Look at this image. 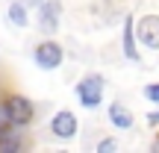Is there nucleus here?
Listing matches in <instances>:
<instances>
[{"label":"nucleus","mask_w":159,"mask_h":153,"mask_svg":"<svg viewBox=\"0 0 159 153\" xmlns=\"http://www.w3.org/2000/svg\"><path fill=\"white\" fill-rule=\"evenodd\" d=\"M109 121H112L118 130H130L133 127V115L127 112V106H121V103H112V106H109Z\"/></svg>","instance_id":"nucleus-8"},{"label":"nucleus","mask_w":159,"mask_h":153,"mask_svg":"<svg viewBox=\"0 0 159 153\" xmlns=\"http://www.w3.org/2000/svg\"><path fill=\"white\" fill-rule=\"evenodd\" d=\"M18 147H21V138L12 136V130L6 133L3 138H0V153H12V150H18Z\"/></svg>","instance_id":"nucleus-10"},{"label":"nucleus","mask_w":159,"mask_h":153,"mask_svg":"<svg viewBox=\"0 0 159 153\" xmlns=\"http://www.w3.org/2000/svg\"><path fill=\"white\" fill-rule=\"evenodd\" d=\"M59 18H62V3L59 0H41V9H39V24L44 33H56L59 27Z\"/></svg>","instance_id":"nucleus-5"},{"label":"nucleus","mask_w":159,"mask_h":153,"mask_svg":"<svg viewBox=\"0 0 159 153\" xmlns=\"http://www.w3.org/2000/svg\"><path fill=\"white\" fill-rule=\"evenodd\" d=\"M156 150H159V138H156Z\"/></svg>","instance_id":"nucleus-16"},{"label":"nucleus","mask_w":159,"mask_h":153,"mask_svg":"<svg viewBox=\"0 0 159 153\" xmlns=\"http://www.w3.org/2000/svg\"><path fill=\"white\" fill-rule=\"evenodd\" d=\"M50 130H53V136H56V138H71L77 133L74 112H56V115H53V121H50Z\"/></svg>","instance_id":"nucleus-6"},{"label":"nucleus","mask_w":159,"mask_h":153,"mask_svg":"<svg viewBox=\"0 0 159 153\" xmlns=\"http://www.w3.org/2000/svg\"><path fill=\"white\" fill-rule=\"evenodd\" d=\"M144 97H148L150 103H159V83L156 85H148V88H144Z\"/></svg>","instance_id":"nucleus-11"},{"label":"nucleus","mask_w":159,"mask_h":153,"mask_svg":"<svg viewBox=\"0 0 159 153\" xmlns=\"http://www.w3.org/2000/svg\"><path fill=\"white\" fill-rule=\"evenodd\" d=\"M136 38H139V35H136V21H133V18H127V21H124V56L133 59V62L139 59Z\"/></svg>","instance_id":"nucleus-7"},{"label":"nucleus","mask_w":159,"mask_h":153,"mask_svg":"<svg viewBox=\"0 0 159 153\" xmlns=\"http://www.w3.org/2000/svg\"><path fill=\"white\" fill-rule=\"evenodd\" d=\"M33 103L27 100V97H9V100L3 103V115L6 121H9L12 127H27L30 121H33Z\"/></svg>","instance_id":"nucleus-1"},{"label":"nucleus","mask_w":159,"mask_h":153,"mask_svg":"<svg viewBox=\"0 0 159 153\" xmlns=\"http://www.w3.org/2000/svg\"><path fill=\"white\" fill-rule=\"evenodd\" d=\"M35 65L44 71H53L62 65V47L56 44V41H41L39 47H35Z\"/></svg>","instance_id":"nucleus-4"},{"label":"nucleus","mask_w":159,"mask_h":153,"mask_svg":"<svg viewBox=\"0 0 159 153\" xmlns=\"http://www.w3.org/2000/svg\"><path fill=\"white\" fill-rule=\"evenodd\" d=\"M115 147H118V144H115V142H112V138H103V142H100V144H97V150H100V153H112Z\"/></svg>","instance_id":"nucleus-12"},{"label":"nucleus","mask_w":159,"mask_h":153,"mask_svg":"<svg viewBox=\"0 0 159 153\" xmlns=\"http://www.w3.org/2000/svg\"><path fill=\"white\" fill-rule=\"evenodd\" d=\"M9 127H12V124H9V121H6V124H0V138H3V136H6V133H9Z\"/></svg>","instance_id":"nucleus-14"},{"label":"nucleus","mask_w":159,"mask_h":153,"mask_svg":"<svg viewBox=\"0 0 159 153\" xmlns=\"http://www.w3.org/2000/svg\"><path fill=\"white\" fill-rule=\"evenodd\" d=\"M77 94H80V103H83L85 109L100 106V100H103V77H97V74L85 77L83 83L77 85Z\"/></svg>","instance_id":"nucleus-2"},{"label":"nucleus","mask_w":159,"mask_h":153,"mask_svg":"<svg viewBox=\"0 0 159 153\" xmlns=\"http://www.w3.org/2000/svg\"><path fill=\"white\" fill-rule=\"evenodd\" d=\"M148 121H150V124H159V109H156V112H150V115H148Z\"/></svg>","instance_id":"nucleus-13"},{"label":"nucleus","mask_w":159,"mask_h":153,"mask_svg":"<svg viewBox=\"0 0 159 153\" xmlns=\"http://www.w3.org/2000/svg\"><path fill=\"white\" fill-rule=\"evenodd\" d=\"M24 3H41V0H24Z\"/></svg>","instance_id":"nucleus-15"},{"label":"nucleus","mask_w":159,"mask_h":153,"mask_svg":"<svg viewBox=\"0 0 159 153\" xmlns=\"http://www.w3.org/2000/svg\"><path fill=\"white\" fill-rule=\"evenodd\" d=\"M136 35L144 47L150 50H159V15H144L142 21L136 24Z\"/></svg>","instance_id":"nucleus-3"},{"label":"nucleus","mask_w":159,"mask_h":153,"mask_svg":"<svg viewBox=\"0 0 159 153\" xmlns=\"http://www.w3.org/2000/svg\"><path fill=\"white\" fill-rule=\"evenodd\" d=\"M9 21L18 24V27H27V21H30V15H27V3L15 0V3L9 6Z\"/></svg>","instance_id":"nucleus-9"}]
</instances>
